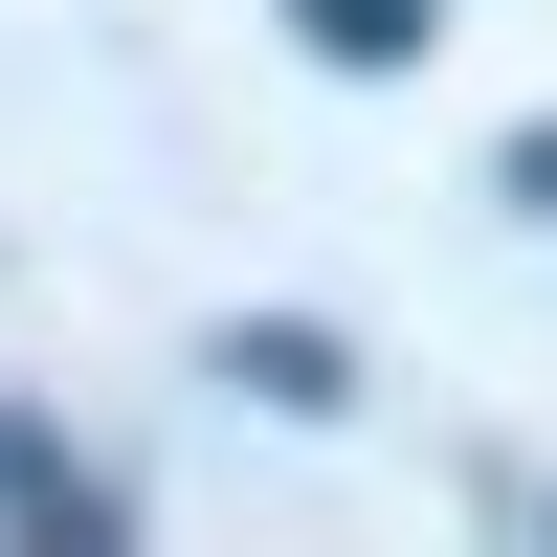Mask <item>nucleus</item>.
Returning <instances> with one entry per match:
<instances>
[{
	"label": "nucleus",
	"instance_id": "nucleus-1",
	"mask_svg": "<svg viewBox=\"0 0 557 557\" xmlns=\"http://www.w3.org/2000/svg\"><path fill=\"white\" fill-rule=\"evenodd\" d=\"M223 380H268L290 424H335V401H357V380H335V335H290V312H268V335H223Z\"/></svg>",
	"mask_w": 557,
	"mask_h": 557
}]
</instances>
